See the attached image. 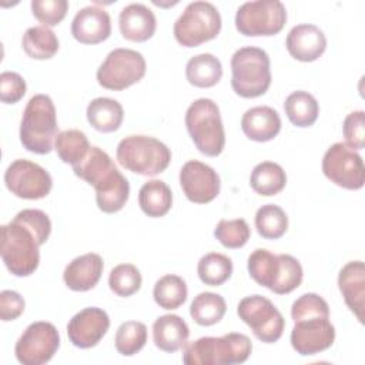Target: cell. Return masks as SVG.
Listing matches in <instances>:
<instances>
[{
    "label": "cell",
    "mask_w": 365,
    "mask_h": 365,
    "mask_svg": "<svg viewBox=\"0 0 365 365\" xmlns=\"http://www.w3.org/2000/svg\"><path fill=\"white\" fill-rule=\"evenodd\" d=\"M27 90L26 80L14 71H3L0 74V100L6 104L20 101Z\"/></svg>",
    "instance_id": "ee69618b"
},
{
    "label": "cell",
    "mask_w": 365,
    "mask_h": 365,
    "mask_svg": "<svg viewBox=\"0 0 365 365\" xmlns=\"http://www.w3.org/2000/svg\"><path fill=\"white\" fill-rule=\"evenodd\" d=\"M252 351L251 339L240 332L202 336L184 346L185 365H232L245 362Z\"/></svg>",
    "instance_id": "277c9868"
},
{
    "label": "cell",
    "mask_w": 365,
    "mask_h": 365,
    "mask_svg": "<svg viewBox=\"0 0 365 365\" xmlns=\"http://www.w3.org/2000/svg\"><path fill=\"white\" fill-rule=\"evenodd\" d=\"M138 205L151 218L164 217L173 207L171 188L161 180L144 182L138 191Z\"/></svg>",
    "instance_id": "83f0119b"
},
{
    "label": "cell",
    "mask_w": 365,
    "mask_h": 365,
    "mask_svg": "<svg viewBox=\"0 0 365 365\" xmlns=\"http://www.w3.org/2000/svg\"><path fill=\"white\" fill-rule=\"evenodd\" d=\"M143 278L140 269L133 264H118L108 275V287L118 297H131L140 291Z\"/></svg>",
    "instance_id": "74e56055"
},
{
    "label": "cell",
    "mask_w": 365,
    "mask_h": 365,
    "mask_svg": "<svg viewBox=\"0 0 365 365\" xmlns=\"http://www.w3.org/2000/svg\"><path fill=\"white\" fill-rule=\"evenodd\" d=\"M255 228L262 238L278 240L288 230V217L281 207L265 204L255 212Z\"/></svg>",
    "instance_id": "d590c367"
},
{
    "label": "cell",
    "mask_w": 365,
    "mask_h": 365,
    "mask_svg": "<svg viewBox=\"0 0 365 365\" xmlns=\"http://www.w3.org/2000/svg\"><path fill=\"white\" fill-rule=\"evenodd\" d=\"M147 70L144 56L131 48H114L97 70V81L101 87L113 91H121L138 83Z\"/></svg>",
    "instance_id": "8fae6325"
},
{
    "label": "cell",
    "mask_w": 365,
    "mask_h": 365,
    "mask_svg": "<svg viewBox=\"0 0 365 365\" xmlns=\"http://www.w3.org/2000/svg\"><path fill=\"white\" fill-rule=\"evenodd\" d=\"M287 23V9L279 0L245 1L235 13V29L242 36H275Z\"/></svg>",
    "instance_id": "30bf717a"
},
{
    "label": "cell",
    "mask_w": 365,
    "mask_h": 365,
    "mask_svg": "<svg viewBox=\"0 0 365 365\" xmlns=\"http://www.w3.org/2000/svg\"><path fill=\"white\" fill-rule=\"evenodd\" d=\"M287 184L284 168L274 161H262L257 164L250 175L251 188L264 197H271L281 192Z\"/></svg>",
    "instance_id": "f1b7e54d"
},
{
    "label": "cell",
    "mask_w": 365,
    "mask_h": 365,
    "mask_svg": "<svg viewBox=\"0 0 365 365\" xmlns=\"http://www.w3.org/2000/svg\"><path fill=\"white\" fill-rule=\"evenodd\" d=\"M269 56L259 47L238 48L231 57V87L242 98L265 94L271 86Z\"/></svg>",
    "instance_id": "5b68a950"
},
{
    "label": "cell",
    "mask_w": 365,
    "mask_h": 365,
    "mask_svg": "<svg viewBox=\"0 0 365 365\" xmlns=\"http://www.w3.org/2000/svg\"><path fill=\"white\" fill-rule=\"evenodd\" d=\"M284 111L291 124L299 128H305L311 127L317 121L319 106L312 94L304 90H297L285 98Z\"/></svg>",
    "instance_id": "4dcf8cb0"
},
{
    "label": "cell",
    "mask_w": 365,
    "mask_h": 365,
    "mask_svg": "<svg viewBox=\"0 0 365 365\" xmlns=\"http://www.w3.org/2000/svg\"><path fill=\"white\" fill-rule=\"evenodd\" d=\"M227 311L225 299L215 292H200L190 305L192 321L201 327H211L222 319Z\"/></svg>",
    "instance_id": "d6a6232c"
},
{
    "label": "cell",
    "mask_w": 365,
    "mask_h": 365,
    "mask_svg": "<svg viewBox=\"0 0 365 365\" xmlns=\"http://www.w3.org/2000/svg\"><path fill=\"white\" fill-rule=\"evenodd\" d=\"M24 53L34 60H48L58 51V38L54 31L46 26L29 27L21 38Z\"/></svg>",
    "instance_id": "f546056e"
},
{
    "label": "cell",
    "mask_w": 365,
    "mask_h": 365,
    "mask_svg": "<svg viewBox=\"0 0 365 365\" xmlns=\"http://www.w3.org/2000/svg\"><path fill=\"white\" fill-rule=\"evenodd\" d=\"M147 327L140 321H125L123 322L114 338L115 349L123 356H133L140 352L147 342Z\"/></svg>",
    "instance_id": "8d00e7d4"
},
{
    "label": "cell",
    "mask_w": 365,
    "mask_h": 365,
    "mask_svg": "<svg viewBox=\"0 0 365 365\" xmlns=\"http://www.w3.org/2000/svg\"><path fill=\"white\" fill-rule=\"evenodd\" d=\"M24 298L11 289H4L0 292V318L4 322L17 319L24 311Z\"/></svg>",
    "instance_id": "f6af8a7d"
},
{
    "label": "cell",
    "mask_w": 365,
    "mask_h": 365,
    "mask_svg": "<svg viewBox=\"0 0 365 365\" xmlns=\"http://www.w3.org/2000/svg\"><path fill=\"white\" fill-rule=\"evenodd\" d=\"M58 135L57 114L53 100L47 94L33 96L21 117L20 143L34 154H48Z\"/></svg>",
    "instance_id": "3957f363"
},
{
    "label": "cell",
    "mask_w": 365,
    "mask_h": 365,
    "mask_svg": "<svg viewBox=\"0 0 365 365\" xmlns=\"http://www.w3.org/2000/svg\"><path fill=\"white\" fill-rule=\"evenodd\" d=\"M87 121L100 133H113L120 128L124 120L123 106L110 97H97L87 106Z\"/></svg>",
    "instance_id": "484cf974"
},
{
    "label": "cell",
    "mask_w": 365,
    "mask_h": 365,
    "mask_svg": "<svg viewBox=\"0 0 365 365\" xmlns=\"http://www.w3.org/2000/svg\"><path fill=\"white\" fill-rule=\"evenodd\" d=\"M33 16L46 27H54L63 21L68 10L67 0H33Z\"/></svg>",
    "instance_id": "60d3db41"
},
{
    "label": "cell",
    "mask_w": 365,
    "mask_h": 365,
    "mask_svg": "<svg viewBox=\"0 0 365 365\" xmlns=\"http://www.w3.org/2000/svg\"><path fill=\"white\" fill-rule=\"evenodd\" d=\"M214 235L222 247L237 250L248 242L251 230L244 218L220 220L218 224L215 225Z\"/></svg>",
    "instance_id": "f35d334b"
},
{
    "label": "cell",
    "mask_w": 365,
    "mask_h": 365,
    "mask_svg": "<svg viewBox=\"0 0 365 365\" xmlns=\"http://www.w3.org/2000/svg\"><path fill=\"white\" fill-rule=\"evenodd\" d=\"M221 16L210 1H192L175 20L173 33L182 47H197L214 40L221 31Z\"/></svg>",
    "instance_id": "9c48e42d"
},
{
    "label": "cell",
    "mask_w": 365,
    "mask_h": 365,
    "mask_svg": "<svg viewBox=\"0 0 365 365\" xmlns=\"http://www.w3.org/2000/svg\"><path fill=\"white\" fill-rule=\"evenodd\" d=\"M197 274L202 284L220 287L232 275V261L220 252H208L202 255L197 265Z\"/></svg>",
    "instance_id": "e575fe53"
},
{
    "label": "cell",
    "mask_w": 365,
    "mask_h": 365,
    "mask_svg": "<svg viewBox=\"0 0 365 365\" xmlns=\"http://www.w3.org/2000/svg\"><path fill=\"white\" fill-rule=\"evenodd\" d=\"M237 314L261 342L274 344L282 336L285 319L268 298L258 294L244 297L238 302Z\"/></svg>",
    "instance_id": "7c38bea8"
},
{
    "label": "cell",
    "mask_w": 365,
    "mask_h": 365,
    "mask_svg": "<svg viewBox=\"0 0 365 365\" xmlns=\"http://www.w3.org/2000/svg\"><path fill=\"white\" fill-rule=\"evenodd\" d=\"M74 174L96 190L97 207L106 214L123 210L130 197V182L118 171L111 157L97 145H91L88 154L73 167Z\"/></svg>",
    "instance_id": "6da1fadb"
},
{
    "label": "cell",
    "mask_w": 365,
    "mask_h": 365,
    "mask_svg": "<svg viewBox=\"0 0 365 365\" xmlns=\"http://www.w3.org/2000/svg\"><path fill=\"white\" fill-rule=\"evenodd\" d=\"M187 81L198 88L214 87L222 77V64L211 53L191 57L185 64Z\"/></svg>",
    "instance_id": "4316f807"
},
{
    "label": "cell",
    "mask_w": 365,
    "mask_h": 365,
    "mask_svg": "<svg viewBox=\"0 0 365 365\" xmlns=\"http://www.w3.org/2000/svg\"><path fill=\"white\" fill-rule=\"evenodd\" d=\"M180 185L191 202L207 204L218 197L221 181L212 167L190 160L180 170Z\"/></svg>",
    "instance_id": "e0dca14e"
},
{
    "label": "cell",
    "mask_w": 365,
    "mask_h": 365,
    "mask_svg": "<svg viewBox=\"0 0 365 365\" xmlns=\"http://www.w3.org/2000/svg\"><path fill=\"white\" fill-rule=\"evenodd\" d=\"M187 131L200 153L217 157L225 147V131L217 103L211 98H198L185 111Z\"/></svg>",
    "instance_id": "52a82bcc"
},
{
    "label": "cell",
    "mask_w": 365,
    "mask_h": 365,
    "mask_svg": "<svg viewBox=\"0 0 365 365\" xmlns=\"http://www.w3.org/2000/svg\"><path fill=\"white\" fill-rule=\"evenodd\" d=\"M60 348V334L47 321L31 322L16 342L14 354L23 365L47 364Z\"/></svg>",
    "instance_id": "4fadbf2b"
},
{
    "label": "cell",
    "mask_w": 365,
    "mask_h": 365,
    "mask_svg": "<svg viewBox=\"0 0 365 365\" xmlns=\"http://www.w3.org/2000/svg\"><path fill=\"white\" fill-rule=\"evenodd\" d=\"M241 130L252 141H271L281 131V117L272 107L257 106L242 114Z\"/></svg>",
    "instance_id": "cb8c5ba5"
},
{
    "label": "cell",
    "mask_w": 365,
    "mask_h": 365,
    "mask_svg": "<svg viewBox=\"0 0 365 365\" xmlns=\"http://www.w3.org/2000/svg\"><path fill=\"white\" fill-rule=\"evenodd\" d=\"M0 255L10 274L31 275L40 264V242L34 232L17 220L1 225Z\"/></svg>",
    "instance_id": "ba28073f"
},
{
    "label": "cell",
    "mask_w": 365,
    "mask_h": 365,
    "mask_svg": "<svg viewBox=\"0 0 365 365\" xmlns=\"http://www.w3.org/2000/svg\"><path fill=\"white\" fill-rule=\"evenodd\" d=\"M345 144L352 150H362L365 147V111L356 110L349 113L342 124Z\"/></svg>",
    "instance_id": "7bdbcfd3"
},
{
    "label": "cell",
    "mask_w": 365,
    "mask_h": 365,
    "mask_svg": "<svg viewBox=\"0 0 365 365\" xmlns=\"http://www.w3.org/2000/svg\"><path fill=\"white\" fill-rule=\"evenodd\" d=\"M110 34V14L96 4L80 9L71 21V36L81 44H98Z\"/></svg>",
    "instance_id": "d6986e66"
},
{
    "label": "cell",
    "mask_w": 365,
    "mask_h": 365,
    "mask_svg": "<svg viewBox=\"0 0 365 365\" xmlns=\"http://www.w3.org/2000/svg\"><path fill=\"white\" fill-rule=\"evenodd\" d=\"M103 269V258L96 252H87L76 257L71 262L67 264L63 272V279L68 289L76 292H86L98 284Z\"/></svg>",
    "instance_id": "7402d4cb"
},
{
    "label": "cell",
    "mask_w": 365,
    "mask_h": 365,
    "mask_svg": "<svg viewBox=\"0 0 365 365\" xmlns=\"http://www.w3.org/2000/svg\"><path fill=\"white\" fill-rule=\"evenodd\" d=\"M14 220L20 221L27 228H30L37 237L40 245L46 244V241L51 234V221L48 215L41 210H34V208L21 210L20 212L16 214Z\"/></svg>",
    "instance_id": "b9f144b4"
},
{
    "label": "cell",
    "mask_w": 365,
    "mask_h": 365,
    "mask_svg": "<svg viewBox=\"0 0 365 365\" xmlns=\"http://www.w3.org/2000/svg\"><path fill=\"white\" fill-rule=\"evenodd\" d=\"M115 158L121 167L134 174L154 177L167 170L171 163V151L154 137L134 134L118 143Z\"/></svg>",
    "instance_id": "8992f818"
},
{
    "label": "cell",
    "mask_w": 365,
    "mask_h": 365,
    "mask_svg": "<svg viewBox=\"0 0 365 365\" xmlns=\"http://www.w3.org/2000/svg\"><path fill=\"white\" fill-rule=\"evenodd\" d=\"M153 297L160 308L168 311L177 309L187 301V284L181 277L175 274H167L157 279L154 284Z\"/></svg>",
    "instance_id": "1f68e13d"
},
{
    "label": "cell",
    "mask_w": 365,
    "mask_h": 365,
    "mask_svg": "<svg viewBox=\"0 0 365 365\" xmlns=\"http://www.w3.org/2000/svg\"><path fill=\"white\" fill-rule=\"evenodd\" d=\"M7 190L23 200H40L48 195L53 178L46 168L30 160H14L4 171Z\"/></svg>",
    "instance_id": "9a60e30c"
},
{
    "label": "cell",
    "mask_w": 365,
    "mask_h": 365,
    "mask_svg": "<svg viewBox=\"0 0 365 365\" xmlns=\"http://www.w3.org/2000/svg\"><path fill=\"white\" fill-rule=\"evenodd\" d=\"M190 336L187 322L175 314H165L158 317L153 324L154 345L164 352H177L182 349Z\"/></svg>",
    "instance_id": "d4e9b609"
},
{
    "label": "cell",
    "mask_w": 365,
    "mask_h": 365,
    "mask_svg": "<svg viewBox=\"0 0 365 365\" xmlns=\"http://www.w3.org/2000/svg\"><path fill=\"white\" fill-rule=\"evenodd\" d=\"M250 277L274 294L285 295L297 289L304 278L299 261L289 254H272L265 248H257L248 257Z\"/></svg>",
    "instance_id": "7a4b0ae2"
},
{
    "label": "cell",
    "mask_w": 365,
    "mask_h": 365,
    "mask_svg": "<svg viewBox=\"0 0 365 365\" xmlns=\"http://www.w3.org/2000/svg\"><path fill=\"white\" fill-rule=\"evenodd\" d=\"M118 29L125 40L143 43L154 36L157 19L153 10L145 4L131 3L120 11Z\"/></svg>",
    "instance_id": "603a6c76"
},
{
    "label": "cell",
    "mask_w": 365,
    "mask_h": 365,
    "mask_svg": "<svg viewBox=\"0 0 365 365\" xmlns=\"http://www.w3.org/2000/svg\"><path fill=\"white\" fill-rule=\"evenodd\" d=\"M285 47L295 60L309 63L327 50V37L315 24H297L287 34Z\"/></svg>",
    "instance_id": "ffe728a7"
},
{
    "label": "cell",
    "mask_w": 365,
    "mask_h": 365,
    "mask_svg": "<svg viewBox=\"0 0 365 365\" xmlns=\"http://www.w3.org/2000/svg\"><path fill=\"white\" fill-rule=\"evenodd\" d=\"M91 145L88 143L87 135L83 131L74 128L58 133L54 143V150L58 158L63 163L70 164L71 167L83 161L84 157L88 154Z\"/></svg>",
    "instance_id": "836d02e7"
},
{
    "label": "cell",
    "mask_w": 365,
    "mask_h": 365,
    "mask_svg": "<svg viewBox=\"0 0 365 365\" xmlns=\"http://www.w3.org/2000/svg\"><path fill=\"white\" fill-rule=\"evenodd\" d=\"M324 175L345 190H361L365 182L362 157L345 143L332 144L322 157Z\"/></svg>",
    "instance_id": "5bb4252c"
},
{
    "label": "cell",
    "mask_w": 365,
    "mask_h": 365,
    "mask_svg": "<svg viewBox=\"0 0 365 365\" xmlns=\"http://www.w3.org/2000/svg\"><path fill=\"white\" fill-rule=\"evenodd\" d=\"M108 328V314L98 307H87L71 317L67 324V335L74 346L88 349L104 338Z\"/></svg>",
    "instance_id": "ac0fdd59"
},
{
    "label": "cell",
    "mask_w": 365,
    "mask_h": 365,
    "mask_svg": "<svg viewBox=\"0 0 365 365\" xmlns=\"http://www.w3.org/2000/svg\"><path fill=\"white\" fill-rule=\"evenodd\" d=\"M338 288L346 307L364 324L365 309V265L362 261H349L338 274Z\"/></svg>",
    "instance_id": "44dd1931"
},
{
    "label": "cell",
    "mask_w": 365,
    "mask_h": 365,
    "mask_svg": "<svg viewBox=\"0 0 365 365\" xmlns=\"http://www.w3.org/2000/svg\"><path fill=\"white\" fill-rule=\"evenodd\" d=\"M311 317H325L329 318L328 302L315 292H307L298 297L291 307L292 321H299Z\"/></svg>",
    "instance_id": "ab89813d"
},
{
    "label": "cell",
    "mask_w": 365,
    "mask_h": 365,
    "mask_svg": "<svg viewBox=\"0 0 365 365\" xmlns=\"http://www.w3.org/2000/svg\"><path fill=\"white\" fill-rule=\"evenodd\" d=\"M289 339L297 354L302 356L315 355L332 346L335 327L325 317L304 318L294 322Z\"/></svg>",
    "instance_id": "2e32d148"
}]
</instances>
